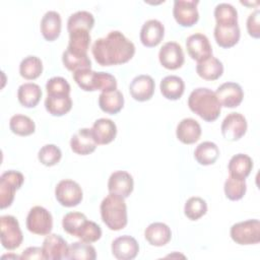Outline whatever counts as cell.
Returning a JSON list of instances; mask_svg holds the SVG:
<instances>
[{"instance_id": "6da1fadb", "label": "cell", "mask_w": 260, "mask_h": 260, "mask_svg": "<svg viewBox=\"0 0 260 260\" xmlns=\"http://www.w3.org/2000/svg\"><path fill=\"white\" fill-rule=\"evenodd\" d=\"M94 60L102 66L127 63L135 54L134 44L119 30H112L106 37L95 40L91 47Z\"/></svg>"}, {"instance_id": "7a4b0ae2", "label": "cell", "mask_w": 260, "mask_h": 260, "mask_svg": "<svg viewBox=\"0 0 260 260\" xmlns=\"http://www.w3.org/2000/svg\"><path fill=\"white\" fill-rule=\"evenodd\" d=\"M189 109L206 122L215 121L221 111V105L214 91L207 87H198L188 98Z\"/></svg>"}, {"instance_id": "3957f363", "label": "cell", "mask_w": 260, "mask_h": 260, "mask_svg": "<svg viewBox=\"0 0 260 260\" xmlns=\"http://www.w3.org/2000/svg\"><path fill=\"white\" fill-rule=\"evenodd\" d=\"M124 199L120 195L109 193L101 203L102 220L111 231H120L127 225V205Z\"/></svg>"}, {"instance_id": "277c9868", "label": "cell", "mask_w": 260, "mask_h": 260, "mask_svg": "<svg viewBox=\"0 0 260 260\" xmlns=\"http://www.w3.org/2000/svg\"><path fill=\"white\" fill-rule=\"evenodd\" d=\"M230 235L232 240L239 245H255L260 242V221L248 219L232 225Z\"/></svg>"}, {"instance_id": "5b68a950", "label": "cell", "mask_w": 260, "mask_h": 260, "mask_svg": "<svg viewBox=\"0 0 260 260\" xmlns=\"http://www.w3.org/2000/svg\"><path fill=\"white\" fill-rule=\"evenodd\" d=\"M24 182L23 175L14 170L4 172L0 176V208L9 207L13 200L16 190H18Z\"/></svg>"}, {"instance_id": "8992f818", "label": "cell", "mask_w": 260, "mask_h": 260, "mask_svg": "<svg viewBox=\"0 0 260 260\" xmlns=\"http://www.w3.org/2000/svg\"><path fill=\"white\" fill-rule=\"evenodd\" d=\"M1 244L7 250L17 249L23 240L19 222L13 215H2L0 217Z\"/></svg>"}, {"instance_id": "52a82bcc", "label": "cell", "mask_w": 260, "mask_h": 260, "mask_svg": "<svg viewBox=\"0 0 260 260\" xmlns=\"http://www.w3.org/2000/svg\"><path fill=\"white\" fill-rule=\"evenodd\" d=\"M25 224L30 233L39 236H47L52 232L53 217L48 209L37 205L29 209Z\"/></svg>"}, {"instance_id": "ba28073f", "label": "cell", "mask_w": 260, "mask_h": 260, "mask_svg": "<svg viewBox=\"0 0 260 260\" xmlns=\"http://www.w3.org/2000/svg\"><path fill=\"white\" fill-rule=\"evenodd\" d=\"M57 201L65 207L77 206L83 198V192L78 183L73 180H61L55 188Z\"/></svg>"}, {"instance_id": "9c48e42d", "label": "cell", "mask_w": 260, "mask_h": 260, "mask_svg": "<svg viewBox=\"0 0 260 260\" xmlns=\"http://www.w3.org/2000/svg\"><path fill=\"white\" fill-rule=\"evenodd\" d=\"M198 0H175L173 15L178 24L184 27L194 25L199 19Z\"/></svg>"}, {"instance_id": "30bf717a", "label": "cell", "mask_w": 260, "mask_h": 260, "mask_svg": "<svg viewBox=\"0 0 260 260\" xmlns=\"http://www.w3.org/2000/svg\"><path fill=\"white\" fill-rule=\"evenodd\" d=\"M248 124L246 118L240 113H230L223 119L220 130L222 136L230 141H237L241 139L247 131Z\"/></svg>"}, {"instance_id": "8fae6325", "label": "cell", "mask_w": 260, "mask_h": 260, "mask_svg": "<svg viewBox=\"0 0 260 260\" xmlns=\"http://www.w3.org/2000/svg\"><path fill=\"white\" fill-rule=\"evenodd\" d=\"M158 59L161 66L169 70H176L185 62L183 49L176 42L165 43L158 52Z\"/></svg>"}, {"instance_id": "7c38bea8", "label": "cell", "mask_w": 260, "mask_h": 260, "mask_svg": "<svg viewBox=\"0 0 260 260\" xmlns=\"http://www.w3.org/2000/svg\"><path fill=\"white\" fill-rule=\"evenodd\" d=\"M186 48L189 56L197 63L212 56V47L208 38L200 32L193 34L187 38Z\"/></svg>"}, {"instance_id": "4fadbf2b", "label": "cell", "mask_w": 260, "mask_h": 260, "mask_svg": "<svg viewBox=\"0 0 260 260\" xmlns=\"http://www.w3.org/2000/svg\"><path fill=\"white\" fill-rule=\"evenodd\" d=\"M221 107L236 108L240 106L244 99L242 86L236 82H224L220 84L214 91Z\"/></svg>"}, {"instance_id": "5bb4252c", "label": "cell", "mask_w": 260, "mask_h": 260, "mask_svg": "<svg viewBox=\"0 0 260 260\" xmlns=\"http://www.w3.org/2000/svg\"><path fill=\"white\" fill-rule=\"evenodd\" d=\"M67 242L57 234H49L45 238L42 246L44 258L47 260L66 259L68 253Z\"/></svg>"}, {"instance_id": "9a60e30c", "label": "cell", "mask_w": 260, "mask_h": 260, "mask_svg": "<svg viewBox=\"0 0 260 260\" xmlns=\"http://www.w3.org/2000/svg\"><path fill=\"white\" fill-rule=\"evenodd\" d=\"M155 83L150 75L141 74L132 79L129 85L131 96L138 102L149 101L154 93Z\"/></svg>"}, {"instance_id": "2e32d148", "label": "cell", "mask_w": 260, "mask_h": 260, "mask_svg": "<svg viewBox=\"0 0 260 260\" xmlns=\"http://www.w3.org/2000/svg\"><path fill=\"white\" fill-rule=\"evenodd\" d=\"M98 143L89 128H80L70 139V147L79 155H87L95 150Z\"/></svg>"}, {"instance_id": "e0dca14e", "label": "cell", "mask_w": 260, "mask_h": 260, "mask_svg": "<svg viewBox=\"0 0 260 260\" xmlns=\"http://www.w3.org/2000/svg\"><path fill=\"white\" fill-rule=\"evenodd\" d=\"M139 252V245L135 238L124 235L112 242V254L119 260L134 259Z\"/></svg>"}, {"instance_id": "ac0fdd59", "label": "cell", "mask_w": 260, "mask_h": 260, "mask_svg": "<svg viewBox=\"0 0 260 260\" xmlns=\"http://www.w3.org/2000/svg\"><path fill=\"white\" fill-rule=\"evenodd\" d=\"M134 181L132 176L126 171H115L108 181L109 193H114L127 198L133 191Z\"/></svg>"}, {"instance_id": "d6986e66", "label": "cell", "mask_w": 260, "mask_h": 260, "mask_svg": "<svg viewBox=\"0 0 260 260\" xmlns=\"http://www.w3.org/2000/svg\"><path fill=\"white\" fill-rule=\"evenodd\" d=\"M165 26L157 19L145 21L140 29V41L147 48L156 47L164 39Z\"/></svg>"}, {"instance_id": "ffe728a7", "label": "cell", "mask_w": 260, "mask_h": 260, "mask_svg": "<svg viewBox=\"0 0 260 260\" xmlns=\"http://www.w3.org/2000/svg\"><path fill=\"white\" fill-rule=\"evenodd\" d=\"M201 126L193 118H184L179 122L176 129L177 138L184 144H192L201 136Z\"/></svg>"}, {"instance_id": "44dd1931", "label": "cell", "mask_w": 260, "mask_h": 260, "mask_svg": "<svg viewBox=\"0 0 260 260\" xmlns=\"http://www.w3.org/2000/svg\"><path fill=\"white\" fill-rule=\"evenodd\" d=\"M41 32L48 42H53L60 36L62 28L61 15L55 10L47 11L41 20Z\"/></svg>"}, {"instance_id": "7402d4cb", "label": "cell", "mask_w": 260, "mask_h": 260, "mask_svg": "<svg viewBox=\"0 0 260 260\" xmlns=\"http://www.w3.org/2000/svg\"><path fill=\"white\" fill-rule=\"evenodd\" d=\"M91 131L98 144L104 145L112 142L117 135L116 124L108 118H100L94 121Z\"/></svg>"}, {"instance_id": "603a6c76", "label": "cell", "mask_w": 260, "mask_h": 260, "mask_svg": "<svg viewBox=\"0 0 260 260\" xmlns=\"http://www.w3.org/2000/svg\"><path fill=\"white\" fill-rule=\"evenodd\" d=\"M145 240L154 247H162L172 239L170 226L164 222H152L144 231Z\"/></svg>"}, {"instance_id": "cb8c5ba5", "label": "cell", "mask_w": 260, "mask_h": 260, "mask_svg": "<svg viewBox=\"0 0 260 260\" xmlns=\"http://www.w3.org/2000/svg\"><path fill=\"white\" fill-rule=\"evenodd\" d=\"M214 39L216 44L224 49H229L238 44L241 37L239 25H218L214 27Z\"/></svg>"}, {"instance_id": "d4e9b609", "label": "cell", "mask_w": 260, "mask_h": 260, "mask_svg": "<svg viewBox=\"0 0 260 260\" xmlns=\"http://www.w3.org/2000/svg\"><path fill=\"white\" fill-rule=\"evenodd\" d=\"M99 107L107 114H118L124 107V96L118 89L102 91L99 95Z\"/></svg>"}, {"instance_id": "484cf974", "label": "cell", "mask_w": 260, "mask_h": 260, "mask_svg": "<svg viewBox=\"0 0 260 260\" xmlns=\"http://www.w3.org/2000/svg\"><path fill=\"white\" fill-rule=\"evenodd\" d=\"M45 108L52 116L61 117L67 114L72 108V100L70 94H47L45 100Z\"/></svg>"}, {"instance_id": "4316f807", "label": "cell", "mask_w": 260, "mask_h": 260, "mask_svg": "<svg viewBox=\"0 0 260 260\" xmlns=\"http://www.w3.org/2000/svg\"><path fill=\"white\" fill-rule=\"evenodd\" d=\"M253 169L252 158L245 153H238L231 157L228 170L231 177L238 179H246Z\"/></svg>"}, {"instance_id": "83f0119b", "label": "cell", "mask_w": 260, "mask_h": 260, "mask_svg": "<svg viewBox=\"0 0 260 260\" xmlns=\"http://www.w3.org/2000/svg\"><path fill=\"white\" fill-rule=\"evenodd\" d=\"M69 32V43L67 50L79 55H87V51L90 45L89 30L83 28H76Z\"/></svg>"}, {"instance_id": "f1b7e54d", "label": "cell", "mask_w": 260, "mask_h": 260, "mask_svg": "<svg viewBox=\"0 0 260 260\" xmlns=\"http://www.w3.org/2000/svg\"><path fill=\"white\" fill-rule=\"evenodd\" d=\"M42 94L40 85L34 82L22 83L17 89L18 102L25 108H35L40 103Z\"/></svg>"}, {"instance_id": "f546056e", "label": "cell", "mask_w": 260, "mask_h": 260, "mask_svg": "<svg viewBox=\"0 0 260 260\" xmlns=\"http://www.w3.org/2000/svg\"><path fill=\"white\" fill-rule=\"evenodd\" d=\"M196 72L205 80H216L223 73V65L220 60L210 56L207 59L197 63Z\"/></svg>"}, {"instance_id": "4dcf8cb0", "label": "cell", "mask_w": 260, "mask_h": 260, "mask_svg": "<svg viewBox=\"0 0 260 260\" xmlns=\"http://www.w3.org/2000/svg\"><path fill=\"white\" fill-rule=\"evenodd\" d=\"M161 94L171 101L179 100L185 90L184 80L177 75H168L164 77L159 84Z\"/></svg>"}, {"instance_id": "1f68e13d", "label": "cell", "mask_w": 260, "mask_h": 260, "mask_svg": "<svg viewBox=\"0 0 260 260\" xmlns=\"http://www.w3.org/2000/svg\"><path fill=\"white\" fill-rule=\"evenodd\" d=\"M219 156L218 146L211 141H203L194 150V157L202 166L213 165Z\"/></svg>"}, {"instance_id": "d6a6232c", "label": "cell", "mask_w": 260, "mask_h": 260, "mask_svg": "<svg viewBox=\"0 0 260 260\" xmlns=\"http://www.w3.org/2000/svg\"><path fill=\"white\" fill-rule=\"evenodd\" d=\"M43 72V62L37 56H27L19 64V74L27 80L37 79Z\"/></svg>"}, {"instance_id": "836d02e7", "label": "cell", "mask_w": 260, "mask_h": 260, "mask_svg": "<svg viewBox=\"0 0 260 260\" xmlns=\"http://www.w3.org/2000/svg\"><path fill=\"white\" fill-rule=\"evenodd\" d=\"M96 252L93 246L85 242H74L68 247L66 259L73 260H94Z\"/></svg>"}, {"instance_id": "e575fe53", "label": "cell", "mask_w": 260, "mask_h": 260, "mask_svg": "<svg viewBox=\"0 0 260 260\" xmlns=\"http://www.w3.org/2000/svg\"><path fill=\"white\" fill-rule=\"evenodd\" d=\"M214 18L218 25H237L238 11L230 3H219L214 8Z\"/></svg>"}, {"instance_id": "d590c367", "label": "cell", "mask_w": 260, "mask_h": 260, "mask_svg": "<svg viewBox=\"0 0 260 260\" xmlns=\"http://www.w3.org/2000/svg\"><path fill=\"white\" fill-rule=\"evenodd\" d=\"M63 65L72 72L81 69H91V61L88 55L74 54L67 49L62 54Z\"/></svg>"}, {"instance_id": "8d00e7d4", "label": "cell", "mask_w": 260, "mask_h": 260, "mask_svg": "<svg viewBox=\"0 0 260 260\" xmlns=\"http://www.w3.org/2000/svg\"><path fill=\"white\" fill-rule=\"evenodd\" d=\"M9 128L16 135L28 136L35 132L36 124L29 117L16 114L10 118Z\"/></svg>"}, {"instance_id": "74e56055", "label": "cell", "mask_w": 260, "mask_h": 260, "mask_svg": "<svg viewBox=\"0 0 260 260\" xmlns=\"http://www.w3.org/2000/svg\"><path fill=\"white\" fill-rule=\"evenodd\" d=\"M223 190L225 197L232 201H238L244 197L247 191L245 179H238L229 176L224 182Z\"/></svg>"}, {"instance_id": "f35d334b", "label": "cell", "mask_w": 260, "mask_h": 260, "mask_svg": "<svg viewBox=\"0 0 260 260\" xmlns=\"http://www.w3.org/2000/svg\"><path fill=\"white\" fill-rule=\"evenodd\" d=\"M94 25V17L92 13L86 10L76 11L71 14L67 20V30L71 31L76 28L90 30Z\"/></svg>"}, {"instance_id": "ab89813d", "label": "cell", "mask_w": 260, "mask_h": 260, "mask_svg": "<svg viewBox=\"0 0 260 260\" xmlns=\"http://www.w3.org/2000/svg\"><path fill=\"white\" fill-rule=\"evenodd\" d=\"M86 220H87V218L83 213L77 212V211H72V212L66 213L63 216L62 226H63V230L67 234L77 237V235L79 234V232L85 224Z\"/></svg>"}, {"instance_id": "60d3db41", "label": "cell", "mask_w": 260, "mask_h": 260, "mask_svg": "<svg viewBox=\"0 0 260 260\" xmlns=\"http://www.w3.org/2000/svg\"><path fill=\"white\" fill-rule=\"evenodd\" d=\"M207 212V203L201 197H190L184 206V213L190 220H197Z\"/></svg>"}, {"instance_id": "b9f144b4", "label": "cell", "mask_w": 260, "mask_h": 260, "mask_svg": "<svg viewBox=\"0 0 260 260\" xmlns=\"http://www.w3.org/2000/svg\"><path fill=\"white\" fill-rule=\"evenodd\" d=\"M61 157V149L55 144H46L42 146L38 152V159L46 167H53L57 165Z\"/></svg>"}, {"instance_id": "7bdbcfd3", "label": "cell", "mask_w": 260, "mask_h": 260, "mask_svg": "<svg viewBox=\"0 0 260 260\" xmlns=\"http://www.w3.org/2000/svg\"><path fill=\"white\" fill-rule=\"evenodd\" d=\"M73 79L76 84L84 91L95 90V71L91 69H81L73 72Z\"/></svg>"}, {"instance_id": "ee69618b", "label": "cell", "mask_w": 260, "mask_h": 260, "mask_svg": "<svg viewBox=\"0 0 260 260\" xmlns=\"http://www.w3.org/2000/svg\"><path fill=\"white\" fill-rule=\"evenodd\" d=\"M102 237V229L101 226L91 220H86L85 224L77 235V238L85 243H94L99 241Z\"/></svg>"}, {"instance_id": "f6af8a7d", "label": "cell", "mask_w": 260, "mask_h": 260, "mask_svg": "<svg viewBox=\"0 0 260 260\" xmlns=\"http://www.w3.org/2000/svg\"><path fill=\"white\" fill-rule=\"evenodd\" d=\"M46 90H47V94H57V93L70 94L71 87L65 78L61 76H54L47 81Z\"/></svg>"}, {"instance_id": "bcb514c9", "label": "cell", "mask_w": 260, "mask_h": 260, "mask_svg": "<svg viewBox=\"0 0 260 260\" xmlns=\"http://www.w3.org/2000/svg\"><path fill=\"white\" fill-rule=\"evenodd\" d=\"M95 90L110 91L117 89V80L114 75L108 72H96L95 71Z\"/></svg>"}, {"instance_id": "7dc6e473", "label": "cell", "mask_w": 260, "mask_h": 260, "mask_svg": "<svg viewBox=\"0 0 260 260\" xmlns=\"http://www.w3.org/2000/svg\"><path fill=\"white\" fill-rule=\"evenodd\" d=\"M260 10L256 9L251 14H249L247 18V31L249 36H251L254 39L260 38Z\"/></svg>"}, {"instance_id": "c3c4849f", "label": "cell", "mask_w": 260, "mask_h": 260, "mask_svg": "<svg viewBox=\"0 0 260 260\" xmlns=\"http://www.w3.org/2000/svg\"><path fill=\"white\" fill-rule=\"evenodd\" d=\"M20 259L41 260V259H45V258H44L42 248H40V247H28L22 252V254L20 255Z\"/></svg>"}]
</instances>
